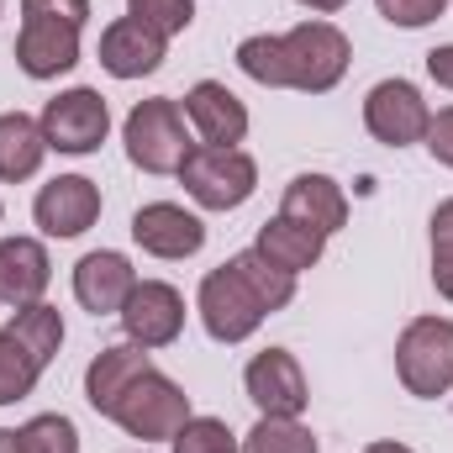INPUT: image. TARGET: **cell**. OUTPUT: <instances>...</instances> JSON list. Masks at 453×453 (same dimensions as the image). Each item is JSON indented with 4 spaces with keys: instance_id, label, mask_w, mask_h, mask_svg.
Instances as JSON below:
<instances>
[{
    "instance_id": "cell-1",
    "label": "cell",
    "mask_w": 453,
    "mask_h": 453,
    "mask_svg": "<svg viewBox=\"0 0 453 453\" xmlns=\"http://www.w3.org/2000/svg\"><path fill=\"white\" fill-rule=\"evenodd\" d=\"M348 37L333 21H301L280 37L253 32L237 42V69L269 90H301V96H327L348 74Z\"/></svg>"
},
{
    "instance_id": "cell-2",
    "label": "cell",
    "mask_w": 453,
    "mask_h": 453,
    "mask_svg": "<svg viewBox=\"0 0 453 453\" xmlns=\"http://www.w3.org/2000/svg\"><path fill=\"white\" fill-rule=\"evenodd\" d=\"M121 142H127V158L142 174H180V164L196 153V142L185 132V111L169 96L137 101L121 121Z\"/></svg>"
},
{
    "instance_id": "cell-3",
    "label": "cell",
    "mask_w": 453,
    "mask_h": 453,
    "mask_svg": "<svg viewBox=\"0 0 453 453\" xmlns=\"http://www.w3.org/2000/svg\"><path fill=\"white\" fill-rule=\"evenodd\" d=\"M395 374L406 395L438 401L453 390V322L449 317H417L395 338Z\"/></svg>"
},
{
    "instance_id": "cell-4",
    "label": "cell",
    "mask_w": 453,
    "mask_h": 453,
    "mask_svg": "<svg viewBox=\"0 0 453 453\" xmlns=\"http://www.w3.org/2000/svg\"><path fill=\"white\" fill-rule=\"evenodd\" d=\"M111 422L127 438H137V443H164V438H174V433L190 422V395H185L169 374L142 369V374L127 385V395L116 401Z\"/></svg>"
},
{
    "instance_id": "cell-5",
    "label": "cell",
    "mask_w": 453,
    "mask_h": 453,
    "mask_svg": "<svg viewBox=\"0 0 453 453\" xmlns=\"http://www.w3.org/2000/svg\"><path fill=\"white\" fill-rule=\"evenodd\" d=\"M180 185L206 211H237L258 190V164L242 148H206V142H196V153L180 164Z\"/></svg>"
},
{
    "instance_id": "cell-6",
    "label": "cell",
    "mask_w": 453,
    "mask_h": 453,
    "mask_svg": "<svg viewBox=\"0 0 453 453\" xmlns=\"http://www.w3.org/2000/svg\"><path fill=\"white\" fill-rule=\"evenodd\" d=\"M37 121H42L48 148H53V153H74V158L96 153V148L106 142V132H111L106 96H101V90H90V85H74V90L53 96V101L42 106Z\"/></svg>"
},
{
    "instance_id": "cell-7",
    "label": "cell",
    "mask_w": 453,
    "mask_h": 453,
    "mask_svg": "<svg viewBox=\"0 0 453 453\" xmlns=\"http://www.w3.org/2000/svg\"><path fill=\"white\" fill-rule=\"evenodd\" d=\"M196 311H201V322H206V333L217 342H248L258 327H264V306H258V296L242 285V274L222 264V269H211L206 280H201V296H196Z\"/></svg>"
},
{
    "instance_id": "cell-8",
    "label": "cell",
    "mask_w": 453,
    "mask_h": 453,
    "mask_svg": "<svg viewBox=\"0 0 453 453\" xmlns=\"http://www.w3.org/2000/svg\"><path fill=\"white\" fill-rule=\"evenodd\" d=\"M80 21L48 16V11H21V37H16V64L27 80H58L80 64Z\"/></svg>"
},
{
    "instance_id": "cell-9",
    "label": "cell",
    "mask_w": 453,
    "mask_h": 453,
    "mask_svg": "<svg viewBox=\"0 0 453 453\" xmlns=\"http://www.w3.org/2000/svg\"><path fill=\"white\" fill-rule=\"evenodd\" d=\"M427 101H422V90L411 85V80H380L369 96H364V127H369V137L374 142H385V148H411V142H422L427 137Z\"/></svg>"
},
{
    "instance_id": "cell-10",
    "label": "cell",
    "mask_w": 453,
    "mask_h": 453,
    "mask_svg": "<svg viewBox=\"0 0 453 453\" xmlns=\"http://www.w3.org/2000/svg\"><path fill=\"white\" fill-rule=\"evenodd\" d=\"M121 327H127V342H137L148 353L169 348L185 333V296L169 280H137L121 306Z\"/></svg>"
},
{
    "instance_id": "cell-11",
    "label": "cell",
    "mask_w": 453,
    "mask_h": 453,
    "mask_svg": "<svg viewBox=\"0 0 453 453\" xmlns=\"http://www.w3.org/2000/svg\"><path fill=\"white\" fill-rule=\"evenodd\" d=\"M248 401L258 406V417H301L311 390H306V369L296 364L290 348H264L253 353V364L242 369Z\"/></svg>"
},
{
    "instance_id": "cell-12",
    "label": "cell",
    "mask_w": 453,
    "mask_h": 453,
    "mask_svg": "<svg viewBox=\"0 0 453 453\" xmlns=\"http://www.w3.org/2000/svg\"><path fill=\"white\" fill-rule=\"evenodd\" d=\"M32 217L48 237H80V232H90L101 222V185L85 180V174H58L37 190Z\"/></svg>"
},
{
    "instance_id": "cell-13",
    "label": "cell",
    "mask_w": 453,
    "mask_h": 453,
    "mask_svg": "<svg viewBox=\"0 0 453 453\" xmlns=\"http://www.w3.org/2000/svg\"><path fill=\"white\" fill-rule=\"evenodd\" d=\"M132 242L153 258H190L206 248V222L174 201H148L132 211Z\"/></svg>"
},
{
    "instance_id": "cell-14",
    "label": "cell",
    "mask_w": 453,
    "mask_h": 453,
    "mask_svg": "<svg viewBox=\"0 0 453 453\" xmlns=\"http://www.w3.org/2000/svg\"><path fill=\"white\" fill-rule=\"evenodd\" d=\"M132 285H137V269H132L127 253H116V248H96V253H85V258L74 264V301H80L90 317H111V311L121 317Z\"/></svg>"
},
{
    "instance_id": "cell-15",
    "label": "cell",
    "mask_w": 453,
    "mask_h": 453,
    "mask_svg": "<svg viewBox=\"0 0 453 453\" xmlns=\"http://www.w3.org/2000/svg\"><path fill=\"white\" fill-rule=\"evenodd\" d=\"M185 121L201 132L206 148H237L248 137V106L226 90L222 80H201L185 96Z\"/></svg>"
},
{
    "instance_id": "cell-16",
    "label": "cell",
    "mask_w": 453,
    "mask_h": 453,
    "mask_svg": "<svg viewBox=\"0 0 453 453\" xmlns=\"http://www.w3.org/2000/svg\"><path fill=\"white\" fill-rule=\"evenodd\" d=\"M164 42H169V37H158L153 27L121 16V21H111V27L101 32V69H106L111 80H142V74H153V69L164 64Z\"/></svg>"
},
{
    "instance_id": "cell-17",
    "label": "cell",
    "mask_w": 453,
    "mask_h": 453,
    "mask_svg": "<svg viewBox=\"0 0 453 453\" xmlns=\"http://www.w3.org/2000/svg\"><path fill=\"white\" fill-rule=\"evenodd\" d=\"M48 280H53V264L37 237H0V301L11 311L42 301Z\"/></svg>"
},
{
    "instance_id": "cell-18",
    "label": "cell",
    "mask_w": 453,
    "mask_h": 453,
    "mask_svg": "<svg viewBox=\"0 0 453 453\" xmlns=\"http://www.w3.org/2000/svg\"><path fill=\"white\" fill-rule=\"evenodd\" d=\"M280 217H296V222L317 226L322 237H333L348 226V196L333 174H296L285 185V201H280Z\"/></svg>"
},
{
    "instance_id": "cell-19",
    "label": "cell",
    "mask_w": 453,
    "mask_h": 453,
    "mask_svg": "<svg viewBox=\"0 0 453 453\" xmlns=\"http://www.w3.org/2000/svg\"><path fill=\"white\" fill-rule=\"evenodd\" d=\"M142 369H153V358H148V348H137V342H116V348H101L96 358H90V369H85V401L111 422L116 401L127 395V385L142 374Z\"/></svg>"
},
{
    "instance_id": "cell-20",
    "label": "cell",
    "mask_w": 453,
    "mask_h": 453,
    "mask_svg": "<svg viewBox=\"0 0 453 453\" xmlns=\"http://www.w3.org/2000/svg\"><path fill=\"white\" fill-rule=\"evenodd\" d=\"M253 248L274 264V269H285V274H301V269H311L317 258H322V248H327V237L317 232V226L296 222V217H274V222L258 226V237H253Z\"/></svg>"
},
{
    "instance_id": "cell-21",
    "label": "cell",
    "mask_w": 453,
    "mask_h": 453,
    "mask_svg": "<svg viewBox=\"0 0 453 453\" xmlns=\"http://www.w3.org/2000/svg\"><path fill=\"white\" fill-rule=\"evenodd\" d=\"M48 158V137H42V121L27 111H0V180L5 185H21L42 169Z\"/></svg>"
},
{
    "instance_id": "cell-22",
    "label": "cell",
    "mask_w": 453,
    "mask_h": 453,
    "mask_svg": "<svg viewBox=\"0 0 453 453\" xmlns=\"http://www.w3.org/2000/svg\"><path fill=\"white\" fill-rule=\"evenodd\" d=\"M5 333L21 342L42 369H48V364H53V353L64 348V317H58V306L32 301V306H16V311H11V327H5Z\"/></svg>"
},
{
    "instance_id": "cell-23",
    "label": "cell",
    "mask_w": 453,
    "mask_h": 453,
    "mask_svg": "<svg viewBox=\"0 0 453 453\" xmlns=\"http://www.w3.org/2000/svg\"><path fill=\"white\" fill-rule=\"evenodd\" d=\"M237 274H242V285L258 296V306L274 317V311H285L290 301H296V274H285V269H274L258 248H248V253H237V258H226Z\"/></svg>"
},
{
    "instance_id": "cell-24",
    "label": "cell",
    "mask_w": 453,
    "mask_h": 453,
    "mask_svg": "<svg viewBox=\"0 0 453 453\" xmlns=\"http://www.w3.org/2000/svg\"><path fill=\"white\" fill-rule=\"evenodd\" d=\"M242 453H322L317 433L301 417H258L253 433L242 438Z\"/></svg>"
},
{
    "instance_id": "cell-25",
    "label": "cell",
    "mask_w": 453,
    "mask_h": 453,
    "mask_svg": "<svg viewBox=\"0 0 453 453\" xmlns=\"http://www.w3.org/2000/svg\"><path fill=\"white\" fill-rule=\"evenodd\" d=\"M37 380H42V364L11 338V333H0V406L27 401L37 390Z\"/></svg>"
},
{
    "instance_id": "cell-26",
    "label": "cell",
    "mask_w": 453,
    "mask_h": 453,
    "mask_svg": "<svg viewBox=\"0 0 453 453\" xmlns=\"http://www.w3.org/2000/svg\"><path fill=\"white\" fill-rule=\"evenodd\" d=\"M21 453H80V427L64 411H42L21 427Z\"/></svg>"
},
{
    "instance_id": "cell-27",
    "label": "cell",
    "mask_w": 453,
    "mask_h": 453,
    "mask_svg": "<svg viewBox=\"0 0 453 453\" xmlns=\"http://www.w3.org/2000/svg\"><path fill=\"white\" fill-rule=\"evenodd\" d=\"M169 443H174V453H242L237 433L226 427L222 417H190Z\"/></svg>"
},
{
    "instance_id": "cell-28",
    "label": "cell",
    "mask_w": 453,
    "mask_h": 453,
    "mask_svg": "<svg viewBox=\"0 0 453 453\" xmlns=\"http://www.w3.org/2000/svg\"><path fill=\"white\" fill-rule=\"evenodd\" d=\"M127 16L153 27L158 37H174V32H185L196 21V5L190 0H127Z\"/></svg>"
},
{
    "instance_id": "cell-29",
    "label": "cell",
    "mask_w": 453,
    "mask_h": 453,
    "mask_svg": "<svg viewBox=\"0 0 453 453\" xmlns=\"http://www.w3.org/2000/svg\"><path fill=\"white\" fill-rule=\"evenodd\" d=\"M433 285L443 301H453V196L433 211Z\"/></svg>"
},
{
    "instance_id": "cell-30",
    "label": "cell",
    "mask_w": 453,
    "mask_h": 453,
    "mask_svg": "<svg viewBox=\"0 0 453 453\" xmlns=\"http://www.w3.org/2000/svg\"><path fill=\"white\" fill-rule=\"evenodd\" d=\"M374 5L390 27H406V32H417V27H427L449 11V0H374Z\"/></svg>"
},
{
    "instance_id": "cell-31",
    "label": "cell",
    "mask_w": 453,
    "mask_h": 453,
    "mask_svg": "<svg viewBox=\"0 0 453 453\" xmlns=\"http://www.w3.org/2000/svg\"><path fill=\"white\" fill-rule=\"evenodd\" d=\"M422 142H427V153H433L438 164L453 169V106H443V111L427 121V137H422Z\"/></svg>"
},
{
    "instance_id": "cell-32",
    "label": "cell",
    "mask_w": 453,
    "mask_h": 453,
    "mask_svg": "<svg viewBox=\"0 0 453 453\" xmlns=\"http://www.w3.org/2000/svg\"><path fill=\"white\" fill-rule=\"evenodd\" d=\"M21 11H48V16H69V21H90V0H21Z\"/></svg>"
},
{
    "instance_id": "cell-33",
    "label": "cell",
    "mask_w": 453,
    "mask_h": 453,
    "mask_svg": "<svg viewBox=\"0 0 453 453\" xmlns=\"http://www.w3.org/2000/svg\"><path fill=\"white\" fill-rule=\"evenodd\" d=\"M427 74H433V85L453 90V42H443V48L427 53Z\"/></svg>"
},
{
    "instance_id": "cell-34",
    "label": "cell",
    "mask_w": 453,
    "mask_h": 453,
    "mask_svg": "<svg viewBox=\"0 0 453 453\" xmlns=\"http://www.w3.org/2000/svg\"><path fill=\"white\" fill-rule=\"evenodd\" d=\"M296 5H306V11H322V16H333V11H342L348 0H296Z\"/></svg>"
},
{
    "instance_id": "cell-35",
    "label": "cell",
    "mask_w": 453,
    "mask_h": 453,
    "mask_svg": "<svg viewBox=\"0 0 453 453\" xmlns=\"http://www.w3.org/2000/svg\"><path fill=\"white\" fill-rule=\"evenodd\" d=\"M0 453H21V433H11V427H0Z\"/></svg>"
},
{
    "instance_id": "cell-36",
    "label": "cell",
    "mask_w": 453,
    "mask_h": 453,
    "mask_svg": "<svg viewBox=\"0 0 453 453\" xmlns=\"http://www.w3.org/2000/svg\"><path fill=\"white\" fill-rule=\"evenodd\" d=\"M364 453H411V449H406V443H369Z\"/></svg>"
}]
</instances>
